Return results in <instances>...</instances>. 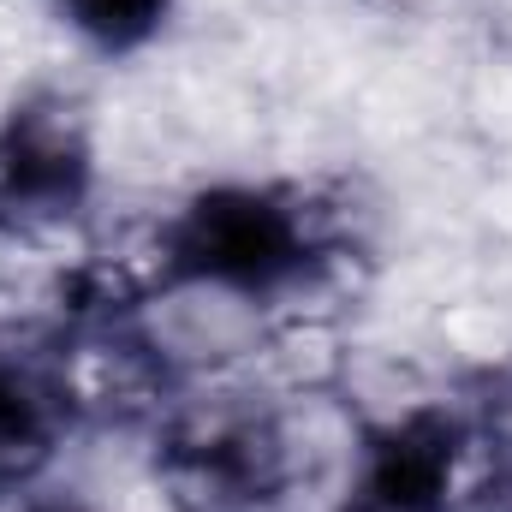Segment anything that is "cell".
I'll list each match as a JSON object with an SVG mask.
<instances>
[{
    "instance_id": "cell-1",
    "label": "cell",
    "mask_w": 512,
    "mask_h": 512,
    "mask_svg": "<svg viewBox=\"0 0 512 512\" xmlns=\"http://www.w3.org/2000/svg\"><path fill=\"white\" fill-rule=\"evenodd\" d=\"M316 256V215L286 191L215 185L191 197L155 239V280L268 292L304 274Z\"/></svg>"
},
{
    "instance_id": "cell-2",
    "label": "cell",
    "mask_w": 512,
    "mask_h": 512,
    "mask_svg": "<svg viewBox=\"0 0 512 512\" xmlns=\"http://www.w3.org/2000/svg\"><path fill=\"white\" fill-rule=\"evenodd\" d=\"M155 471L179 512H274L286 489V435L245 399H203L167 417Z\"/></svg>"
},
{
    "instance_id": "cell-3",
    "label": "cell",
    "mask_w": 512,
    "mask_h": 512,
    "mask_svg": "<svg viewBox=\"0 0 512 512\" xmlns=\"http://www.w3.org/2000/svg\"><path fill=\"white\" fill-rule=\"evenodd\" d=\"M96 185L84 114L60 96L24 102L0 126V233L36 239L66 227Z\"/></svg>"
},
{
    "instance_id": "cell-4",
    "label": "cell",
    "mask_w": 512,
    "mask_h": 512,
    "mask_svg": "<svg viewBox=\"0 0 512 512\" xmlns=\"http://www.w3.org/2000/svg\"><path fill=\"white\" fill-rule=\"evenodd\" d=\"M465 429L447 411H411L370 435L352 501L340 512H447L459 489Z\"/></svg>"
},
{
    "instance_id": "cell-5",
    "label": "cell",
    "mask_w": 512,
    "mask_h": 512,
    "mask_svg": "<svg viewBox=\"0 0 512 512\" xmlns=\"http://www.w3.org/2000/svg\"><path fill=\"white\" fill-rule=\"evenodd\" d=\"M54 393H60V405L66 411H96V417H137V411H155L161 405V358L143 346V340H131L120 328H96V334H84L66 358H60V370H54Z\"/></svg>"
},
{
    "instance_id": "cell-6",
    "label": "cell",
    "mask_w": 512,
    "mask_h": 512,
    "mask_svg": "<svg viewBox=\"0 0 512 512\" xmlns=\"http://www.w3.org/2000/svg\"><path fill=\"white\" fill-rule=\"evenodd\" d=\"M60 417H66V405H60L54 387L24 382L18 370L0 364V489L36 477L48 465Z\"/></svg>"
},
{
    "instance_id": "cell-7",
    "label": "cell",
    "mask_w": 512,
    "mask_h": 512,
    "mask_svg": "<svg viewBox=\"0 0 512 512\" xmlns=\"http://www.w3.org/2000/svg\"><path fill=\"white\" fill-rule=\"evenodd\" d=\"M54 6L96 48H143L167 24V6L173 0H54Z\"/></svg>"
},
{
    "instance_id": "cell-8",
    "label": "cell",
    "mask_w": 512,
    "mask_h": 512,
    "mask_svg": "<svg viewBox=\"0 0 512 512\" xmlns=\"http://www.w3.org/2000/svg\"><path fill=\"white\" fill-rule=\"evenodd\" d=\"M30 512H84V507H30Z\"/></svg>"
},
{
    "instance_id": "cell-9",
    "label": "cell",
    "mask_w": 512,
    "mask_h": 512,
    "mask_svg": "<svg viewBox=\"0 0 512 512\" xmlns=\"http://www.w3.org/2000/svg\"><path fill=\"white\" fill-rule=\"evenodd\" d=\"M387 6H417V0H387Z\"/></svg>"
}]
</instances>
